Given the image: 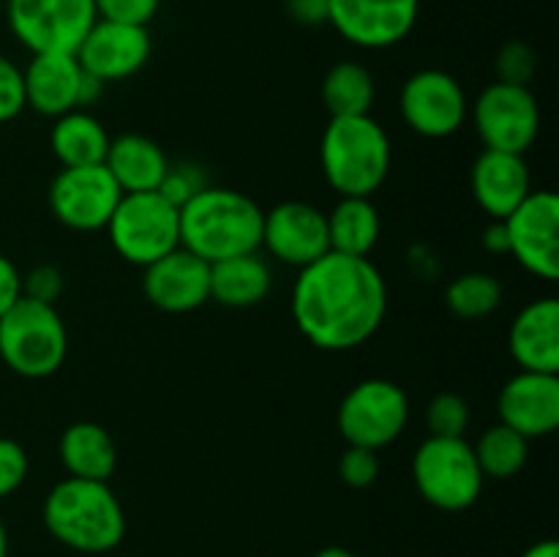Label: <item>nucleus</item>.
<instances>
[{"mask_svg":"<svg viewBox=\"0 0 559 557\" xmlns=\"http://www.w3.org/2000/svg\"><path fill=\"white\" fill-rule=\"evenodd\" d=\"M399 112L415 134L445 140L467 123L469 102L456 76L442 69H420L402 85Z\"/></svg>","mask_w":559,"mask_h":557,"instance_id":"nucleus-12","label":"nucleus"},{"mask_svg":"<svg viewBox=\"0 0 559 557\" xmlns=\"http://www.w3.org/2000/svg\"><path fill=\"white\" fill-rule=\"evenodd\" d=\"M484 246L491 254H508V233L502 218H495V222L484 229Z\"/></svg>","mask_w":559,"mask_h":557,"instance_id":"nucleus-40","label":"nucleus"},{"mask_svg":"<svg viewBox=\"0 0 559 557\" xmlns=\"http://www.w3.org/2000/svg\"><path fill=\"white\" fill-rule=\"evenodd\" d=\"M151 49L153 42L147 27L96 20L76 47L74 58L80 60L82 71L107 85L140 74L151 60Z\"/></svg>","mask_w":559,"mask_h":557,"instance_id":"nucleus-16","label":"nucleus"},{"mask_svg":"<svg viewBox=\"0 0 559 557\" xmlns=\"http://www.w3.org/2000/svg\"><path fill=\"white\" fill-rule=\"evenodd\" d=\"M420 0H331L328 25L360 49L402 44L418 25Z\"/></svg>","mask_w":559,"mask_h":557,"instance_id":"nucleus-14","label":"nucleus"},{"mask_svg":"<svg viewBox=\"0 0 559 557\" xmlns=\"http://www.w3.org/2000/svg\"><path fill=\"white\" fill-rule=\"evenodd\" d=\"M320 164L338 197H371L391 173V137L371 115L331 118L320 140Z\"/></svg>","mask_w":559,"mask_h":557,"instance_id":"nucleus-4","label":"nucleus"},{"mask_svg":"<svg viewBox=\"0 0 559 557\" xmlns=\"http://www.w3.org/2000/svg\"><path fill=\"white\" fill-rule=\"evenodd\" d=\"M22 298V273L5 254H0V315Z\"/></svg>","mask_w":559,"mask_h":557,"instance_id":"nucleus-39","label":"nucleus"},{"mask_svg":"<svg viewBox=\"0 0 559 557\" xmlns=\"http://www.w3.org/2000/svg\"><path fill=\"white\" fill-rule=\"evenodd\" d=\"M267 254L289 268H306L331 251L328 218L311 202L287 200L262 213V244Z\"/></svg>","mask_w":559,"mask_h":557,"instance_id":"nucleus-15","label":"nucleus"},{"mask_svg":"<svg viewBox=\"0 0 559 557\" xmlns=\"http://www.w3.org/2000/svg\"><path fill=\"white\" fill-rule=\"evenodd\" d=\"M104 96V82L91 76L87 71H82V85H80V109L93 107L98 98Z\"/></svg>","mask_w":559,"mask_h":557,"instance_id":"nucleus-41","label":"nucleus"},{"mask_svg":"<svg viewBox=\"0 0 559 557\" xmlns=\"http://www.w3.org/2000/svg\"><path fill=\"white\" fill-rule=\"evenodd\" d=\"M320 93L331 118H349V115H371L377 85L364 63L342 60V63L328 69Z\"/></svg>","mask_w":559,"mask_h":557,"instance_id":"nucleus-27","label":"nucleus"},{"mask_svg":"<svg viewBox=\"0 0 559 557\" xmlns=\"http://www.w3.org/2000/svg\"><path fill=\"white\" fill-rule=\"evenodd\" d=\"M413 481L431 508L445 513L467 511L484 491V473L464 437L429 435L413 457Z\"/></svg>","mask_w":559,"mask_h":557,"instance_id":"nucleus-6","label":"nucleus"},{"mask_svg":"<svg viewBox=\"0 0 559 557\" xmlns=\"http://www.w3.org/2000/svg\"><path fill=\"white\" fill-rule=\"evenodd\" d=\"M500 424L527 440L549 437L559 426V375L516 371L497 396Z\"/></svg>","mask_w":559,"mask_h":557,"instance_id":"nucleus-18","label":"nucleus"},{"mask_svg":"<svg viewBox=\"0 0 559 557\" xmlns=\"http://www.w3.org/2000/svg\"><path fill=\"white\" fill-rule=\"evenodd\" d=\"M469 186L480 211L495 222L522 205L533 191V178L522 153L484 151L469 169Z\"/></svg>","mask_w":559,"mask_h":557,"instance_id":"nucleus-19","label":"nucleus"},{"mask_svg":"<svg viewBox=\"0 0 559 557\" xmlns=\"http://www.w3.org/2000/svg\"><path fill=\"white\" fill-rule=\"evenodd\" d=\"M120 186L104 164L60 167L47 191L52 216L74 233H98L118 208Z\"/></svg>","mask_w":559,"mask_h":557,"instance_id":"nucleus-11","label":"nucleus"},{"mask_svg":"<svg viewBox=\"0 0 559 557\" xmlns=\"http://www.w3.org/2000/svg\"><path fill=\"white\" fill-rule=\"evenodd\" d=\"M25 82V107L36 109L44 118L80 109L82 66L69 52H41L33 55L31 63L22 69Z\"/></svg>","mask_w":559,"mask_h":557,"instance_id":"nucleus-20","label":"nucleus"},{"mask_svg":"<svg viewBox=\"0 0 559 557\" xmlns=\"http://www.w3.org/2000/svg\"><path fill=\"white\" fill-rule=\"evenodd\" d=\"M25 109V82L22 69L0 55V123H9Z\"/></svg>","mask_w":559,"mask_h":557,"instance_id":"nucleus-36","label":"nucleus"},{"mask_svg":"<svg viewBox=\"0 0 559 557\" xmlns=\"http://www.w3.org/2000/svg\"><path fill=\"white\" fill-rule=\"evenodd\" d=\"M508 233V254L533 276L559 278V197L549 189L530 191L522 205L502 218Z\"/></svg>","mask_w":559,"mask_h":557,"instance_id":"nucleus-13","label":"nucleus"},{"mask_svg":"<svg viewBox=\"0 0 559 557\" xmlns=\"http://www.w3.org/2000/svg\"><path fill=\"white\" fill-rule=\"evenodd\" d=\"M41 517L44 528L58 544L82 555H104L126 538L123 502L109 481L66 475L44 497Z\"/></svg>","mask_w":559,"mask_h":557,"instance_id":"nucleus-2","label":"nucleus"},{"mask_svg":"<svg viewBox=\"0 0 559 557\" xmlns=\"http://www.w3.org/2000/svg\"><path fill=\"white\" fill-rule=\"evenodd\" d=\"M311 557H358V555L349 549H344V546H322V549L314 552Z\"/></svg>","mask_w":559,"mask_h":557,"instance_id":"nucleus-43","label":"nucleus"},{"mask_svg":"<svg viewBox=\"0 0 559 557\" xmlns=\"http://www.w3.org/2000/svg\"><path fill=\"white\" fill-rule=\"evenodd\" d=\"M104 167L115 178L123 194L156 191L169 169V158L156 140L145 134H120L109 140Z\"/></svg>","mask_w":559,"mask_h":557,"instance_id":"nucleus-22","label":"nucleus"},{"mask_svg":"<svg viewBox=\"0 0 559 557\" xmlns=\"http://www.w3.org/2000/svg\"><path fill=\"white\" fill-rule=\"evenodd\" d=\"M380 451H371V448L347 446L342 457H338V475H342V481L349 489H366V486H371L380 478Z\"/></svg>","mask_w":559,"mask_h":557,"instance_id":"nucleus-32","label":"nucleus"},{"mask_svg":"<svg viewBox=\"0 0 559 557\" xmlns=\"http://www.w3.org/2000/svg\"><path fill=\"white\" fill-rule=\"evenodd\" d=\"M58 457L71 478L109 481L118 470V446L96 420H76L66 426L58 440Z\"/></svg>","mask_w":559,"mask_h":557,"instance_id":"nucleus-23","label":"nucleus"},{"mask_svg":"<svg viewBox=\"0 0 559 557\" xmlns=\"http://www.w3.org/2000/svg\"><path fill=\"white\" fill-rule=\"evenodd\" d=\"M473 451L484 478L508 481L522 473L524 464H527L530 440L513 431L511 426L495 424L478 437Z\"/></svg>","mask_w":559,"mask_h":557,"instance_id":"nucleus-28","label":"nucleus"},{"mask_svg":"<svg viewBox=\"0 0 559 557\" xmlns=\"http://www.w3.org/2000/svg\"><path fill=\"white\" fill-rule=\"evenodd\" d=\"M409 420V399L396 382L369 377L344 393L336 424L347 446L382 451L402 437Z\"/></svg>","mask_w":559,"mask_h":557,"instance_id":"nucleus-8","label":"nucleus"},{"mask_svg":"<svg viewBox=\"0 0 559 557\" xmlns=\"http://www.w3.org/2000/svg\"><path fill=\"white\" fill-rule=\"evenodd\" d=\"M69 331L58 306L22 295L0 315V360L25 380H44L63 366Z\"/></svg>","mask_w":559,"mask_h":557,"instance_id":"nucleus-5","label":"nucleus"},{"mask_svg":"<svg viewBox=\"0 0 559 557\" xmlns=\"http://www.w3.org/2000/svg\"><path fill=\"white\" fill-rule=\"evenodd\" d=\"M109 140L112 137L107 134L102 120L87 109H71V112L60 115L49 129V151L58 158L60 167L104 164Z\"/></svg>","mask_w":559,"mask_h":557,"instance_id":"nucleus-25","label":"nucleus"},{"mask_svg":"<svg viewBox=\"0 0 559 557\" xmlns=\"http://www.w3.org/2000/svg\"><path fill=\"white\" fill-rule=\"evenodd\" d=\"M0 557H9V533H5L3 519H0Z\"/></svg>","mask_w":559,"mask_h":557,"instance_id":"nucleus-44","label":"nucleus"},{"mask_svg":"<svg viewBox=\"0 0 559 557\" xmlns=\"http://www.w3.org/2000/svg\"><path fill=\"white\" fill-rule=\"evenodd\" d=\"M27 451L11 437H0V500L14 495L27 478Z\"/></svg>","mask_w":559,"mask_h":557,"instance_id":"nucleus-34","label":"nucleus"},{"mask_svg":"<svg viewBox=\"0 0 559 557\" xmlns=\"http://www.w3.org/2000/svg\"><path fill=\"white\" fill-rule=\"evenodd\" d=\"M93 3H96L98 20L147 27V22L158 14L162 0H93Z\"/></svg>","mask_w":559,"mask_h":557,"instance_id":"nucleus-35","label":"nucleus"},{"mask_svg":"<svg viewBox=\"0 0 559 557\" xmlns=\"http://www.w3.org/2000/svg\"><path fill=\"white\" fill-rule=\"evenodd\" d=\"M426 426L435 437H464L469 429V404L453 391L437 393L426 407Z\"/></svg>","mask_w":559,"mask_h":557,"instance_id":"nucleus-30","label":"nucleus"},{"mask_svg":"<svg viewBox=\"0 0 559 557\" xmlns=\"http://www.w3.org/2000/svg\"><path fill=\"white\" fill-rule=\"evenodd\" d=\"M63 293V273L55 265H36L22 276V295L41 304H52Z\"/></svg>","mask_w":559,"mask_h":557,"instance_id":"nucleus-37","label":"nucleus"},{"mask_svg":"<svg viewBox=\"0 0 559 557\" xmlns=\"http://www.w3.org/2000/svg\"><path fill=\"white\" fill-rule=\"evenodd\" d=\"M142 271V293L158 311L186 315L211 300V265L183 246Z\"/></svg>","mask_w":559,"mask_h":557,"instance_id":"nucleus-17","label":"nucleus"},{"mask_svg":"<svg viewBox=\"0 0 559 557\" xmlns=\"http://www.w3.org/2000/svg\"><path fill=\"white\" fill-rule=\"evenodd\" d=\"M388 311V287L369 257L328 251L300 268L293 287V320L306 342L344 353L369 342Z\"/></svg>","mask_w":559,"mask_h":557,"instance_id":"nucleus-1","label":"nucleus"},{"mask_svg":"<svg viewBox=\"0 0 559 557\" xmlns=\"http://www.w3.org/2000/svg\"><path fill=\"white\" fill-rule=\"evenodd\" d=\"M284 11L293 22L306 27L328 25L331 16V0H284Z\"/></svg>","mask_w":559,"mask_h":557,"instance_id":"nucleus-38","label":"nucleus"},{"mask_svg":"<svg viewBox=\"0 0 559 557\" xmlns=\"http://www.w3.org/2000/svg\"><path fill=\"white\" fill-rule=\"evenodd\" d=\"M271 287V265L260 251L227 257L211 265V300L227 309H251L267 298Z\"/></svg>","mask_w":559,"mask_h":557,"instance_id":"nucleus-24","label":"nucleus"},{"mask_svg":"<svg viewBox=\"0 0 559 557\" xmlns=\"http://www.w3.org/2000/svg\"><path fill=\"white\" fill-rule=\"evenodd\" d=\"M508 349L524 371L559 375V300H530L511 322Z\"/></svg>","mask_w":559,"mask_h":557,"instance_id":"nucleus-21","label":"nucleus"},{"mask_svg":"<svg viewBox=\"0 0 559 557\" xmlns=\"http://www.w3.org/2000/svg\"><path fill=\"white\" fill-rule=\"evenodd\" d=\"M207 186L205 175H202L200 167L194 164H169L167 175H164L162 186H158V194L167 197L173 205H183L189 202L197 191H202Z\"/></svg>","mask_w":559,"mask_h":557,"instance_id":"nucleus-33","label":"nucleus"},{"mask_svg":"<svg viewBox=\"0 0 559 557\" xmlns=\"http://www.w3.org/2000/svg\"><path fill=\"white\" fill-rule=\"evenodd\" d=\"M93 0H5V22L31 55H74L96 22Z\"/></svg>","mask_w":559,"mask_h":557,"instance_id":"nucleus-9","label":"nucleus"},{"mask_svg":"<svg viewBox=\"0 0 559 557\" xmlns=\"http://www.w3.org/2000/svg\"><path fill=\"white\" fill-rule=\"evenodd\" d=\"M502 298H506V289L500 278L484 271L462 273L445 287V306L451 315L469 322L495 315L502 306Z\"/></svg>","mask_w":559,"mask_h":557,"instance_id":"nucleus-29","label":"nucleus"},{"mask_svg":"<svg viewBox=\"0 0 559 557\" xmlns=\"http://www.w3.org/2000/svg\"><path fill=\"white\" fill-rule=\"evenodd\" d=\"M522 557H559V544L555 538L538 541V544L530 546Z\"/></svg>","mask_w":559,"mask_h":557,"instance_id":"nucleus-42","label":"nucleus"},{"mask_svg":"<svg viewBox=\"0 0 559 557\" xmlns=\"http://www.w3.org/2000/svg\"><path fill=\"white\" fill-rule=\"evenodd\" d=\"M473 123L486 151L527 153L540 134V107L527 85L491 82L473 104Z\"/></svg>","mask_w":559,"mask_h":557,"instance_id":"nucleus-10","label":"nucleus"},{"mask_svg":"<svg viewBox=\"0 0 559 557\" xmlns=\"http://www.w3.org/2000/svg\"><path fill=\"white\" fill-rule=\"evenodd\" d=\"M497 82H508V85H527L533 82L535 71H538V55L530 47L527 42H513L502 44L500 52L495 60Z\"/></svg>","mask_w":559,"mask_h":557,"instance_id":"nucleus-31","label":"nucleus"},{"mask_svg":"<svg viewBox=\"0 0 559 557\" xmlns=\"http://www.w3.org/2000/svg\"><path fill=\"white\" fill-rule=\"evenodd\" d=\"M104 229L118 257L145 268L180 246V208L158 191H134L120 197Z\"/></svg>","mask_w":559,"mask_h":557,"instance_id":"nucleus-7","label":"nucleus"},{"mask_svg":"<svg viewBox=\"0 0 559 557\" xmlns=\"http://www.w3.org/2000/svg\"><path fill=\"white\" fill-rule=\"evenodd\" d=\"M328 218L331 251L347 257H369L382 233V218L371 197H342Z\"/></svg>","mask_w":559,"mask_h":557,"instance_id":"nucleus-26","label":"nucleus"},{"mask_svg":"<svg viewBox=\"0 0 559 557\" xmlns=\"http://www.w3.org/2000/svg\"><path fill=\"white\" fill-rule=\"evenodd\" d=\"M262 213L243 191L207 183L180 205V246L207 265L260 251Z\"/></svg>","mask_w":559,"mask_h":557,"instance_id":"nucleus-3","label":"nucleus"}]
</instances>
